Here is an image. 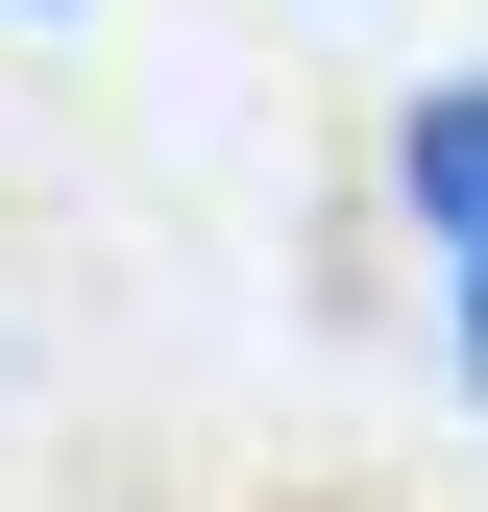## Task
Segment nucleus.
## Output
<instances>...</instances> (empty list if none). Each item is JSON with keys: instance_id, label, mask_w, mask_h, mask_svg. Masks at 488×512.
<instances>
[{"instance_id": "nucleus-1", "label": "nucleus", "mask_w": 488, "mask_h": 512, "mask_svg": "<svg viewBox=\"0 0 488 512\" xmlns=\"http://www.w3.org/2000/svg\"><path fill=\"white\" fill-rule=\"evenodd\" d=\"M415 220H440V269H464V391H488V74H440V98H415Z\"/></svg>"}]
</instances>
